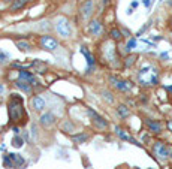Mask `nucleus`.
<instances>
[{
  "label": "nucleus",
  "instance_id": "1",
  "mask_svg": "<svg viewBox=\"0 0 172 169\" xmlns=\"http://www.w3.org/2000/svg\"><path fill=\"white\" fill-rule=\"evenodd\" d=\"M139 79H141V82L145 84V85L157 84V74H156L150 66H145V68H142L141 72H139Z\"/></svg>",
  "mask_w": 172,
  "mask_h": 169
},
{
  "label": "nucleus",
  "instance_id": "2",
  "mask_svg": "<svg viewBox=\"0 0 172 169\" xmlns=\"http://www.w3.org/2000/svg\"><path fill=\"white\" fill-rule=\"evenodd\" d=\"M55 28H57V33L63 36V38H69L72 34V27H70V23L68 18L64 17H58L55 20Z\"/></svg>",
  "mask_w": 172,
  "mask_h": 169
},
{
  "label": "nucleus",
  "instance_id": "3",
  "mask_svg": "<svg viewBox=\"0 0 172 169\" xmlns=\"http://www.w3.org/2000/svg\"><path fill=\"white\" fill-rule=\"evenodd\" d=\"M41 45H42V48H45L48 51H54V49L58 48V42H57V39L51 38V36H42Z\"/></svg>",
  "mask_w": 172,
  "mask_h": 169
},
{
  "label": "nucleus",
  "instance_id": "4",
  "mask_svg": "<svg viewBox=\"0 0 172 169\" xmlns=\"http://www.w3.org/2000/svg\"><path fill=\"white\" fill-rule=\"evenodd\" d=\"M154 154L157 156L160 160H166L169 157V150H168V147H166L165 144L156 142V145H154Z\"/></svg>",
  "mask_w": 172,
  "mask_h": 169
},
{
  "label": "nucleus",
  "instance_id": "5",
  "mask_svg": "<svg viewBox=\"0 0 172 169\" xmlns=\"http://www.w3.org/2000/svg\"><path fill=\"white\" fill-rule=\"evenodd\" d=\"M109 81L112 82V85L117 88V90H120V91H129V90H132V82H129V81H121V79H115L114 76H111Z\"/></svg>",
  "mask_w": 172,
  "mask_h": 169
},
{
  "label": "nucleus",
  "instance_id": "6",
  "mask_svg": "<svg viewBox=\"0 0 172 169\" xmlns=\"http://www.w3.org/2000/svg\"><path fill=\"white\" fill-rule=\"evenodd\" d=\"M94 9V2L93 0H85L81 6V12H83V18H90Z\"/></svg>",
  "mask_w": 172,
  "mask_h": 169
},
{
  "label": "nucleus",
  "instance_id": "7",
  "mask_svg": "<svg viewBox=\"0 0 172 169\" xmlns=\"http://www.w3.org/2000/svg\"><path fill=\"white\" fill-rule=\"evenodd\" d=\"M89 114H90V117L93 118V124H94V126H97L99 129H105L106 126H108V123L105 121V120H103L100 115H97L96 112H94V111L89 109Z\"/></svg>",
  "mask_w": 172,
  "mask_h": 169
},
{
  "label": "nucleus",
  "instance_id": "8",
  "mask_svg": "<svg viewBox=\"0 0 172 169\" xmlns=\"http://www.w3.org/2000/svg\"><path fill=\"white\" fill-rule=\"evenodd\" d=\"M54 123H55L54 114H51V112H47V114L41 115V124H42V126H45V127H49V126H53Z\"/></svg>",
  "mask_w": 172,
  "mask_h": 169
},
{
  "label": "nucleus",
  "instance_id": "9",
  "mask_svg": "<svg viewBox=\"0 0 172 169\" xmlns=\"http://www.w3.org/2000/svg\"><path fill=\"white\" fill-rule=\"evenodd\" d=\"M32 106H33L36 111H42L45 108V99H42L41 96H34L32 99Z\"/></svg>",
  "mask_w": 172,
  "mask_h": 169
},
{
  "label": "nucleus",
  "instance_id": "10",
  "mask_svg": "<svg viewBox=\"0 0 172 169\" xmlns=\"http://www.w3.org/2000/svg\"><path fill=\"white\" fill-rule=\"evenodd\" d=\"M90 32L93 34H100V32H102V24L97 20H93L90 23Z\"/></svg>",
  "mask_w": 172,
  "mask_h": 169
},
{
  "label": "nucleus",
  "instance_id": "11",
  "mask_svg": "<svg viewBox=\"0 0 172 169\" xmlns=\"http://www.w3.org/2000/svg\"><path fill=\"white\" fill-rule=\"evenodd\" d=\"M145 123H147L148 129H150L151 132H154V133H159V132L162 130V126H160V123L154 121V120H145Z\"/></svg>",
  "mask_w": 172,
  "mask_h": 169
},
{
  "label": "nucleus",
  "instance_id": "12",
  "mask_svg": "<svg viewBox=\"0 0 172 169\" xmlns=\"http://www.w3.org/2000/svg\"><path fill=\"white\" fill-rule=\"evenodd\" d=\"M115 132H117V135L120 136L121 139H126V141H130L132 144H136V145H139V144H138V142L135 141V139H132V138H130V136H129V135H126V133H124V130H121V129H120V127H117V129H115Z\"/></svg>",
  "mask_w": 172,
  "mask_h": 169
},
{
  "label": "nucleus",
  "instance_id": "13",
  "mask_svg": "<svg viewBox=\"0 0 172 169\" xmlns=\"http://www.w3.org/2000/svg\"><path fill=\"white\" fill-rule=\"evenodd\" d=\"M20 79H23V81H28V82H36L33 78V75L28 74V72H26V70H21L20 72Z\"/></svg>",
  "mask_w": 172,
  "mask_h": 169
},
{
  "label": "nucleus",
  "instance_id": "14",
  "mask_svg": "<svg viewBox=\"0 0 172 169\" xmlns=\"http://www.w3.org/2000/svg\"><path fill=\"white\" fill-rule=\"evenodd\" d=\"M117 112H118V115H120V117H129V114H130V112H129V108H127V106H124V105H120V106H118L117 108Z\"/></svg>",
  "mask_w": 172,
  "mask_h": 169
},
{
  "label": "nucleus",
  "instance_id": "15",
  "mask_svg": "<svg viewBox=\"0 0 172 169\" xmlns=\"http://www.w3.org/2000/svg\"><path fill=\"white\" fill-rule=\"evenodd\" d=\"M81 53L85 55V59H87V63H89V68H91V66L94 64V59L90 55V53L87 51V49H85V48H81Z\"/></svg>",
  "mask_w": 172,
  "mask_h": 169
},
{
  "label": "nucleus",
  "instance_id": "16",
  "mask_svg": "<svg viewBox=\"0 0 172 169\" xmlns=\"http://www.w3.org/2000/svg\"><path fill=\"white\" fill-rule=\"evenodd\" d=\"M17 48H18V49H21V51H28L32 47H30V44H28V42L20 41V42H17Z\"/></svg>",
  "mask_w": 172,
  "mask_h": 169
},
{
  "label": "nucleus",
  "instance_id": "17",
  "mask_svg": "<svg viewBox=\"0 0 172 169\" xmlns=\"http://www.w3.org/2000/svg\"><path fill=\"white\" fill-rule=\"evenodd\" d=\"M27 2L28 0H15L14 5H12V11H18V9H21Z\"/></svg>",
  "mask_w": 172,
  "mask_h": 169
},
{
  "label": "nucleus",
  "instance_id": "18",
  "mask_svg": "<svg viewBox=\"0 0 172 169\" xmlns=\"http://www.w3.org/2000/svg\"><path fill=\"white\" fill-rule=\"evenodd\" d=\"M17 85H18V87H20L23 91H26V93H28V91H30V88H32L27 84V81H23V79H20V81L17 82Z\"/></svg>",
  "mask_w": 172,
  "mask_h": 169
},
{
  "label": "nucleus",
  "instance_id": "19",
  "mask_svg": "<svg viewBox=\"0 0 172 169\" xmlns=\"http://www.w3.org/2000/svg\"><path fill=\"white\" fill-rule=\"evenodd\" d=\"M111 36H112V39H117V41L123 38V34H121V32H120L118 28H114V30L111 32Z\"/></svg>",
  "mask_w": 172,
  "mask_h": 169
},
{
  "label": "nucleus",
  "instance_id": "20",
  "mask_svg": "<svg viewBox=\"0 0 172 169\" xmlns=\"http://www.w3.org/2000/svg\"><path fill=\"white\" fill-rule=\"evenodd\" d=\"M135 47H136V41H135V39H130V41L127 42V47H126V49H127V51H132Z\"/></svg>",
  "mask_w": 172,
  "mask_h": 169
},
{
  "label": "nucleus",
  "instance_id": "21",
  "mask_svg": "<svg viewBox=\"0 0 172 169\" xmlns=\"http://www.w3.org/2000/svg\"><path fill=\"white\" fill-rule=\"evenodd\" d=\"M135 60H136V55H130V57H127V60H126V66H130V64H133V63H135Z\"/></svg>",
  "mask_w": 172,
  "mask_h": 169
},
{
  "label": "nucleus",
  "instance_id": "22",
  "mask_svg": "<svg viewBox=\"0 0 172 169\" xmlns=\"http://www.w3.org/2000/svg\"><path fill=\"white\" fill-rule=\"evenodd\" d=\"M103 97H105V99H106L108 102H112V100H114V99H112V95H111L109 91H105V93H103Z\"/></svg>",
  "mask_w": 172,
  "mask_h": 169
},
{
  "label": "nucleus",
  "instance_id": "23",
  "mask_svg": "<svg viewBox=\"0 0 172 169\" xmlns=\"http://www.w3.org/2000/svg\"><path fill=\"white\" fill-rule=\"evenodd\" d=\"M12 142H14V147H21L23 145V139H18V138H15Z\"/></svg>",
  "mask_w": 172,
  "mask_h": 169
},
{
  "label": "nucleus",
  "instance_id": "24",
  "mask_svg": "<svg viewBox=\"0 0 172 169\" xmlns=\"http://www.w3.org/2000/svg\"><path fill=\"white\" fill-rule=\"evenodd\" d=\"M75 141H76V142H84V141H87V135L76 136V138H75Z\"/></svg>",
  "mask_w": 172,
  "mask_h": 169
},
{
  "label": "nucleus",
  "instance_id": "25",
  "mask_svg": "<svg viewBox=\"0 0 172 169\" xmlns=\"http://www.w3.org/2000/svg\"><path fill=\"white\" fill-rule=\"evenodd\" d=\"M6 59H8V55H6V54H3V53H2V51H0V61L6 60Z\"/></svg>",
  "mask_w": 172,
  "mask_h": 169
},
{
  "label": "nucleus",
  "instance_id": "26",
  "mask_svg": "<svg viewBox=\"0 0 172 169\" xmlns=\"http://www.w3.org/2000/svg\"><path fill=\"white\" fill-rule=\"evenodd\" d=\"M144 5H145L147 8H148L150 5H151V0H144Z\"/></svg>",
  "mask_w": 172,
  "mask_h": 169
},
{
  "label": "nucleus",
  "instance_id": "27",
  "mask_svg": "<svg viewBox=\"0 0 172 169\" xmlns=\"http://www.w3.org/2000/svg\"><path fill=\"white\" fill-rule=\"evenodd\" d=\"M166 90H168V91H171V93H172V85H168V87H166Z\"/></svg>",
  "mask_w": 172,
  "mask_h": 169
},
{
  "label": "nucleus",
  "instance_id": "28",
  "mask_svg": "<svg viewBox=\"0 0 172 169\" xmlns=\"http://www.w3.org/2000/svg\"><path fill=\"white\" fill-rule=\"evenodd\" d=\"M2 91H3V85H0V93H2Z\"/></svg>",
  "mask_w": 172,
  "mask_h": 169
},
{
  "label": "nucleus",
  "instance_id": "29",
  "mask_svg": "<svg viewBox=\"0 0 172 169\" xmlns=\"http://www.w3.org/2000/svg\"><path fill=\"white\" fill-rule=\"evenodd\" d=\"M169 157H171V159H172V151H169Z\"/></svg>",
  "mask_w": 172,
  "mask_h": 169
},
{
  "label": "nucleus",
  "instance_id": "30",
  "mask_svg": "<svg viewBox=\"0 0 172 169\" xmlns=\"http://www.w3.org/2000/svg\"><path fill=\"white\" fill-rule=\"evenodd\" d=\"M3 2H5V3H8V2H12V0H3Z\"/></svg>",
  "mask_w": 172,
  "mask_h": 169
},
{
  "label": "nucleus",
  "instance_id": "31",
  "mask_svg": "<svg viewBox=\"0 0 172 169\" xmlns=\"http://www.w3.org/2000/svg\"><path fill=\"white\" fill-rule=\"evenodd\" d=\"M171 24H172V20H171Z\"/></svg>",
  "mask_w": 172,
  "mask_h": 169
}]
</instances>
